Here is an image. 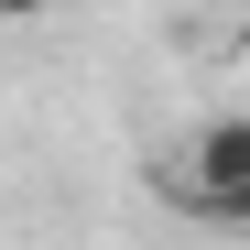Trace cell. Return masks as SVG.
<instances>
[{
    "instance_id": "3957f363",
    "label": "cell",
    "mask_w": 250,
    "mask_h": 250,
    "mask_svg": "<svg viewBox=\"0 0 250 250\" xmlns=\"http://www.w3.org/2000/svg\"><path fill=\"white\" fill-rule=\"evenodd\" d=\"M0 11H44V0H0Z\"/></svg>"
},
{
    "instance_id": "7a4b0ae2",
    "label": "cell",
    "mask_w": 250,
    "mask_h": 250,
    "mask_svg": "<svg viewBox=\"0 0 250 250\" xmlns=\"http://www.w3.org/2000/svg\"><path fill=\"white\" fill-rule=\"evenodd\" d=\"M185 218H207V229H250V185H239V196H207V207H185Z\"/></svg>"
},
{
    "instance_id": "6da1fadb",
    "label": "cell",
    "mask_w": 250,
    "mask_h": 250,
    "mask_svg": "<svg viewBox=\"0 0 250 250\" xmlns=\"http://www.w3.org/2000/svg\"><path fill=\"white\" fill-rule=\"evenodd\" d=\"M250 185V120L229 109V120H207V131L185 142V207H207V196H239Z\"/></svg>"
}]
</instances>
